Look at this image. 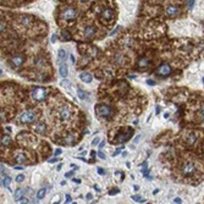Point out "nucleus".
I'll return each instance as SVG.
<instances>
[{"label":"nucleus","instance_id":"f257e3e1","mask_svg":"<svg viewBox=\"0 0 204 204\" xmlns=\"http://www.w3.org/2000/svg\"><path fill=\"white\" fill-rule=\"evenodd\" d=\"M95 112L97 115L100 118H110L114 114V109L110 105H105V104H98L95 105Z\"/></svg>","mask_w":204,"mask_h":204},{"label":"nucleus","instance_id":"f03ea898","mask_svg":"<svg viewBox=\"0 0 204 204\" xmlns=\"http://www.w3.org/2000/svg\"><path fill=\"white\" fill-rule=\"evenodd\" d=\"M31 95L35 101H44L48 98V92L42 87H37V88L32 89Z\"/></svg>","mask_w":204,"mask_h":204},{"label":"nucleus","instance_id":"7ed1b4c3","mask_svg":"<svg viewBox=\"0 0 204 204\" xmlns=\"http://www.w3.org/2000/svg\"><path fill=\"white\" fill-rule=\"evenodd\" d=\"M21 122L22 123H31V122H34L37 120V112L34 110H26L24 111L21 118H20Z\"/></svg>","mask_w":204,"mask_h":204},{"label":"nucleus","instance_id":"20e7f679","mask_svg":"<svg viewBox=\"0 0 204 204\" xmlns=\"http://www.w3.org/2000/svg\"><path fill=\"white\" fill-rule=\"evenodd\" d=\"M76 16H77V11H76L73 7H67L62 11L61 14V18L65 20V21H71V20H75Z\"/></svg>","mask_w":204,"mask_h":204},{"label":"nucleus","instance_id":"39448f33","mask_svg":"<svg viewBox=\"0 0 204 204\" xmlns=\"http://www.w3.org/2000/svg\"><path fill=\"white\" fill-rule=\"evenodd\" d=\"M194 171H196V166H194V164L191 163V161L185 163V165L182 166V175L183 176H192L194 174Z\"/></svg>","mask_w":204,"mask_h":204},{"label":"nucleus","instance_id":"423d86ee","mask_svg":"<svg viewBox=\"0 0 204 204\" xmlns=\"http://www.w3.org/2000/svg\"><path fill=\"white\" fill-rule=\"evenodd\" d=\"M155 73L159 76L166 77V76H169L171 73V67H170V65H168V64H161V65H159V67L155 70Z\"/></svg>","mask_w":204,"mask_h":204},{"label":"nucleus","instance_id":"0eeeda50","mask_svg":"<svg viewBox=\"0 0 204 204\" xmlns=\"http://www.w3.org/2000/svg\"><path fill=\"white\" fill-rule=\"evenodd\" d=\"M165 12H166V15L169 17H175L180 14V7L176 6V5H169V6H166V9H165Z\"/></svg>","mask_w":204,"mask_h":204},{"label":"nucleus","instance_id":"6e6552de","mask_svg":"<svg viewBox=\"0 0 204 204\" xmlns=\"http://www.w3.org/2000/svg\"><path fill=\"white\" fill-rule=\"evenodd\" d=\"M133 135V131H132V129H130L129 130V133H126V135H119L116 138H115V141L118 142V143H123V142H126V141H129L130 139V137Z\"/></svg>","mask_w":204,"mask_h":204},{"label":"nucleus","instance_id":"1a4fd4ad","mask_svg":"<svg viewBox=\"0 0 204 204\" xmlns=\"http://www.w3.org/2000/svg\"><path fill=\"white\" fill-rule=\"evenodd\" d=\"M11 62H12V65H14L15 67H20V66L23 65L24 58L22 55H14V56H12V59H11Z\"/></svg>","mask_w":204,"mask_h":204},{"label":"nucleus","instance_id":"9d476101","mask_svg":"<svg viewBox=\"0 0 204 204\" xmlns=\"http://www.w3.org/2000/svg\"><path fill=\"white\" fill-rule=\"evenodd\" d=\"M80 78H81V81H83L84 83H91V82L93 81L92 75L89 73V72H82V73H80Z\"/></svg>","mask_w":204,"mask_h":204},{"label":"nucleus","instance_id":"9b49d317","mask_svg":"<svg viewBox=\"0 0 204 204\" xmlns=\"http://www.w3.org/2000/svg\"><path fill=\"white\" fill-rule=\"evenodd\" d=\"M60 116H61L62 120H69V119H70L71 112H70V110H69L67 106L61 108V110H60Z\"/></svg>","mask_w":204,"mask_h":204},{"label":"nucleus","instance_id":"f8f14e48","mask_svg":"<svg viewBox=\"0 0 204 204\" xmlns=\"http://www.w3.org/2000/svg\"><path fill=\"white\" fill-rule=\"evenodd\" d=\"M59 72L61 75V77H65V78L67 77V75H69V66L66 65V62H64V64H61V65H60Z\"/></svg>","mask_w":204,"mask_h":204},{"label":"nucleus","instance_id":"ddd939ff","mask_svg":"<svg viewBox=\"0 0 204 204\" xmlns=\"http://www.w3.org/2000/svg\"><path fill=\"white\" fill-rule=\"evenodd\" d=\"M101 16H103V18L105 20H111L114 17V10L112 9H106L103 11V14H101Z\"/></svg>","mask_w":204,"mask_h":204},{"label":"nucleus","instance_id":"4468645a","mask_svg":"<svg viewBox=\"0 0 204 204\" xmlns=\"http://www.w3.org/2000/svg\"><path fill=\"white\" fill-rule=\"evenodd\" d=\"M94 34H95V28H94L93 26H87V27L84 28V35H86V37L91 38V37H93Z\"/></svg>","mask_w":204,"mask_h":204},{"label":"nucleus","instance_id":"2eb2a0df","mask_svg":"<svg viewBox=\"0 0 204 204\" xmlns=\"http://www.w3.org/2000/svg\"><path fill=\"white\" fill-rule=\"evenodd\" d=\"M45 131H47V126H45V123H44V122H41V123H38V125L35 126V132H37V133L44 135V133H45Z\"/></svg>","mask_w":204,"mask_h":204},{"label":"nucleus","instance_id":"dca6fc26","mask_svg":"<svg viewBox=\"0 0 204 204\" xmlns=\"http://www.w3.org/2000/svg\"><path fill=\"white\" fill-rule=\"evenodd\" d=\"M23 194H24L23 189H22V188H17V189L15 191V193H14V199H15L16 202H18V200L23 197Z\"/></svg>","mask_w":204,"mask_h":204},{"label":"nucleus","instance_id":"f3484780","mask_svg":"<svg viewBox=\"0 0 204 204\" xmlns=\"http://www.w3.org/2000/svg\"><path fill=\"white\" fill-rule=\"evenodd\" d=\"M149 64L150 62H149V60L147 58H141V59H139V61H138V66L139 67H147Z\"/></svg>","mask_w":204,"mask_h":204},{"label":"nucleus","instance_id":"a211bd4d","mask_svg":"<svg viewBox=\"0 0 204 204\" xmlns=\"http://www.w3.org/2000/svg\"><path fill=\"white\" fill-rule=\"evenodd\" d=\"M75 142V136L73 135H69L67 137H65V139H64V143L62 144H67V146H70V144H72Z\"/></svg>","mask_w":204,"mask_h":204},{"label":"nucleus","instance_id":"6ab92c4d","mask_svg":"<svg viewBox=\"0 0 204 204\" xmlns=\"http://www.w3.org/2000/svg\"><path fill=\"white\" fill-rule=\"evenodd\" d=\"M16 161L20 163V164H24L26 163V155L23 154V153H18L16 155Z\"/></svg>","mask_w":204,"mask_h":204},{"label":"nucleus","instance_id":"aec40b11","mask_svg":"<svg viewBox=\"0 0 204 204\" xmlns=\"http://www.w3.org/2000/svg\"><path fill=\"white\" fill-rule=\"evenodd\" d=\"M64 59H66V52L64 49H60L58 52V62H60Z\"/></svg>","mask_w":204,"mask_h":204},{"label":"nucleus","instance_id":"412c9836","mask_svg":"<svg viewBox=\"0 0 204 204\" xmlns=\"http://www.w3.org/2000/svg\"><path fill=\"white\" fill-rule=\"evenodd\" d=\"M77 94H78V98H80L81 100L88 99V95H87V93H86L84 91H82L81 88H78V89H77Z\"/></svg>","mask_w":204,"mask_h":204},{"label":"nucleus","instance_id":"4be33fe9","mask_svg":"<svg viewBox=\"0 0 204 204\" xmlns=\"http://www.w3.org/2000/svg\"><path fill=\"white\" fill-rule=\"evenodd\" d=\"M1 144L3 146H10V143H11V138H10V136H3V138H1Z\"/></svg>","mask_w":204,"mask_h":204},{"label":"nucleus","instance_id":"5701e85b","mask_svg":"<svg viewBox=\"0 0 204 204\" xmlns=\"http://www.w3.org/2000/svg\"><path fill=\"white\" fill-rule=\"evenodd\" d=\"M3 182H4V186L10 191L11 192V188H10V183H11V177L10 176H6V177H4V180H3Z\"/></svg>","mask_w":204,"mask_h":204},{"label":"nucleus","instance_id":"b1692460","mask_svg":"<svg viewBox=\"0 0 204 204\" xmlns=\"http://www.w3.org/2000/svg\"><path fill=\"white\" fill-rule=\"evenodd\" d=\"M45 193H47V189L45 188H42L37 192V199H43L45 197Z\"/></svg>","mask_w":204,"mask_h":204},{"label":"nucleus","instance_id":"393cba45","mask_svg":"<svg viewBox=\"0 0 204 204\" xmlns=\"http://www.w3.org/2000/svg\"><path fill=\"white\" fill-rule=\"evenodd\" d=\"M21 23L23 24V26H28V24L31 23V17H30V16H22Z\"/></svg>","mask_w":204,"mask_h":204},{"label":"nucleus","instance_id":"a878e982","mask_svg":"<svg viewBox=\"0 0 204 204\" xmlns=\"http://www.w3.org/2000/svg\"><path fill=\"white\" fill-rule=\"evenodd\" d=\"M61 34H62V38H64V41H66V42H69L70 39H71V34L67 32V31H62L61 32Z\"/></svg>","mask_w":204,"mask_h":204},{"label":"nucleus","instance_id":"bb28decb","mask_svg":"<svg viewBox=\"0 0 204 204\" xmlns=\"http://www.w3.org/2000/svg\"><path fill=\"white\" fill-rule=\"evenodd\" d=\"M194 142H196V135L194 133H191L189 137L187 138V143L188 144H193Z\"/></svg>","mask_w":204,"mask_h":204},{"label":"nucleus","instance_id":"cd10ccee","mask_svg":"<svg viewBox=\"0 0 204 204\" xmlns=\"http://www.w3.org/2000/svg\"><path fill=\"white\" fill-rule=\"evenodd\" d=\"M60 84L62 86V87H65V88H70V81L69 80H62L61 82H60Z\"/></svg>","mask_w":204,"mask_h":204},{"label":"nucleus","instance_id":"c85d7f7f","mask_svg":"<svg viewBox=\"0 0 204 204\" xmlns=\"http://www.w3.org/2000/svg\"><path fill=\"white\" fill-rule=\"evenodd\" d=\"M194 0H187V6H188V9L189 10H192L193 7H194Z\"/></svg>","mask_w":204,"mask_h":204},{"label":"nucleus","instance_id":"c756f323","mask_svg":"<svg viewBox=\"0 0 204 204\" xmlns=\"http://www.w3.org/2000/svg\"><path fill=\"white\" fill-rule=\"evenodd\" d=\"M24 181V175H17L16 176V182H23Z\"/></svg>","mask_w":204,"mask_h":204},{"label":"nucleus","instance_id":"7c9ffc66","mask_svg":"<svg viewBox=\"0 0 204 204\" xmlns=\"http://www.w3.org/2000/svg\"><path fill=\"white\" fill-rule=\"evenodd\" d=\"M119 192H120L119 188H114V189H111L110 192H109V194H110V196H114V194H118Z\"/></svg>","mask_w":204,"mask_h":204},{"label":"nucleus","instance_id":"2f4dec72","mask_svg":"<svg viewBox=\"0 0 204 204\" xmlns=\"http://www.w3.org/2000/svg\"><path fill=\"white\" fill-rule=\"evenodd\" d=\"M97 155L100 158V159H105L106 157H105V154H104V153L103 152H101V150H99V152H97Z\"/></svg>","mask_w":204,"mask_h":204},{"label":"nucleus","instance_id":"473e14b6","mask_svg":"<svg viewBox=\"0 0 204 204\" xmlns=\"http://www.w3.org/2000/svg\"><path fill=\"white\" fill-rule=\"evenodd\" d=\"M141 138H142V136H141V135H138V136H136V137L133 138V143H135V144H137V143H138L139 141H141Z\"/></svg>","mask_w":204,"mask_h":204},{"label":"nucleus","instance_id":"72a5a7b5","mask_svg":"<svg viewBox=\"0 0 204 204\" xmlns=\"http://www.w3.org/2000/svg\"><path fill=\"white\" fill-rule=\"evenodd\" d=\"M121 150H122V148H118L115 152L112 153V157H118V155L120 154V153H121Z\"/></svg>","mask_w":204,"mask_h":204},{"label":"nucleus","instance_id":"f704fd0d","mask_svg":"<svg viewBox=\"0 0 204 204\" xmlns=\"http://www.w3.org/2000/svg\"><path fill=\"white\" fill-rule=\"evenodd\" d=\"M104 146H105V141H99V143H98V147H99V149H100V150L104 148Z\"/></svg>","mask_w":204,"mask_h":204},{"label":"nucleus","instance_id":"c9c22d12","mask_svg":"<svg viewBox=\"0 0 204 204\" xmlns=\"http://www.w3.org/2000/svg\"><path fill=\"white\" fill-rule=\"evenodd\" d=\"M99 141H100V138H99V137H95L93 141H92V146H97V144L99 143Z\"/></svg>","mask_w":204,"mask_h":204},{"label":"nucleus","instance_id":"e433bc0d","mask_svg":"<svg viewBox=\"0 0 204 204\" xmlns=\"http://www.w3.org/2000/svg\"><path fill=\"white\" fill-rule=\"evenodd\" d=\"M131 199H132V200H135V202H138L139 199H141V197H139L138 194H135V196L132 194V196H131Z\"/></svg>","mask_w":204,"mask_h":204},{"label":"nucleus","instance_id":"4c0bfd02","mask_svg":"<svg viewBox=\"0 0 204 204\" xmlns=\"http://www.w3.org/2000/svg\"><path fill=\"white\" fill-rule=\"evenodd\" d=\"M73 175H75V171H69V172L65 174V177H66V178H70V177H72Z\"/></svg>","mask_w":204,"mask_h":204},{"label":"nucleus","instance_id":"58836bf2","mask_svg":"<svg viewBox=\"0 0 204 204\" xmlns=\"http://www.w3.org/2000/svg\"><path fill=\"white\" fill-rule=\"evenodd\" d=\"M61 153H62V150H61L60 148H58V149L55 150V153H54V155H55V157H59V155L61 154Z\"/></svg>","mask_w":204,"mask_h":204},{"label":"nucleus","instance_id":"ea45409f","mask_svg":"<svg viewBox=\"0 0 204 204\" xmlns=\"http://www.w3.org/2000/svg\"><path fill=\"white\" fill-rule=\"evenodd\" d=\"M146 83L149 84V86H154V84H155V81H153V80H147Z\"/></svg>","mask_w":204,"mask_h":204},{"label":"nucleus","instance_id":"a19ab883","mask_svg":"<svg viewBox=\"0 0 204 204\" xmlns=\"http://www.w3.org/2000/svg\"><path fill=\"white\" fill-rule=\"evenodd\" d=\"M50 41H52V43H55V42L58 41V35H56V34H53V35H52V39H50Z\"/></svg>","mask_w":204,"mask_h":204},{"label":"nucleus","instance_id":"79ce46f5","mask_svg":"<svg viewBox=\"0 0 204 204\" xmlns=\"http://www.w3.org/2000/svg\"><path fill=\"white\" fill-rule=\"evenodd\" d=\"M58 160H59V159H58V158L55 157V158H52V159H49V160H48V163H50V164H53V163H56Z\"/></svg>","mask_w":204,"mask_h":204},{"label":"nucleus","instance_id":"37998d69","mask_svg":"<svg viewBox=\"0 0 204 204\" xmlns=\"http://www.w3.org/2000/svg\"><path fill=\"white\" fill-rule=\"evenodd\" d=\"M98 174H99V175H104V174H105V170L101 169V168H98Z\"/></svg>","mask_w":204,"mask_h":204},{"label":"nucleus","instance_id":"c03bdc74","mask_svg":"<svg viewBox=\"0 0 204 204\" xmlns=\"http://www.w3.org/2000/svg\"><path fill=\"white\" fill-rule=\"evenodd\" d=\"M174 203L180 204V203H182V199H181V198H175V199H174Z\"/></svg>","mask_w":204,"mask_h":204},{"label":"nucleus","instance_id":"a18cd8bd","mask_svg":"<svg viewBox=\"0 0 204 204\" xmlns=\"http://www.w3.org/2000/svg\"><path fill=\"white\" fill-rule=\"evenodd\" d=\"M66 203H72V199H71L70 194H66Z\"/></svg>","mask_w":204,"mask_h":204},{"label":"nucleus","instance_id":"49530a36","mask_svg":"<svg viewBox=\"0 0 204 204\" xmlns=\"http://www.w3.org/2000/svg\"><path fill=\"white\" fill-rule=\"evenodd\" d=\"M119 30H120V27H116V28H115V30H114V31H112V32H111V33H110V35H114V34H115V33H116V32H118V31H119Z\"/></svg>","mask_w":204,"mask_h":204},{"label":"nucleus","instance_id":"de8ad7c7","mask_svg":"<svg viewBox=\"0 0 204 204\" xmlns=\"http://www.w3.org/2000/svg\"><path fill=\"white\" fill-rule=\"evenodd\" d=\"M18 202H20V203H28V199H27V198H26V199H24V198H21Z\"/></svg>","mask_w":204,"mask_h":204},{"label":"nucleus","instance_id":"09e8293b","mask_svg":"<svg viewBox=\"0 0 204 204\" xmlns=\"http://www.w3.org/2000/svg\"><path fill=\"white\" fill-rule=\"evenodd\" d=\"M73 182L77 183V185H80L81 183V180H80V178H73Z\"/></svg>","mask_w":204,"mask_h":204},{"label":"nucleus","instance_id":"8fccbe9b","mask_svg":"<svg viewBox=\"0 0 204 204\" xmlns=\"http://www.w3.org/2000/svg\"><path fill=\"white\" fill-rule=\"evenodd\" d=\"M4 28H5V24L0 22V32H3V30H4Z\"/></svg>","mask_w":204,"mask_h":204},{"label":"nucleus","instance_id":"3c124183","mask_svg":"<svg viewBox=\"0 0 204 204\" xmlns=\"http://www.w3.org/2000/svg\"><path fill=\"white\" fill-rule=\"evenodd\" d=\"M59 199H60V197H59V196H56L55 198H53V202H54V203H59Z\"/></svg>","mask_w":204,"mask_h":204},{"label":"nucleus","instance_id":"603ef678","mask_svg":"<svg viewBox=\"0 0 204 204\" xmlns=\"http://www.w3.org/2000/svg\"><path fill=\"white\" fill-rule=\"evenodd\" d=\"M92 198H93V196H92V193H88V194H87V199H89V200H91Z\"/></svg>","mask_w":204,"mask_h":204},{"label":"nucleus","instance_id":"864d4df0","mask_svg":"<svg viewBox=\"0 0 204 204\" xmlns=\"http://www.w3.org/2000/svg\"><path fill=\"white\" fill-rule=\"evenodd\" d=\"M97 155V152H94V150H91V157H95Z\"/></svg>","mask_w":204,"mask_h":204},{"label":"nucleus","instance_id":"5fc2aeb1","mask_svg":"<svg viewBox=\"0 0 204 204\" xmlns=\"http://www.w3.org/2000/svg\"><path fill=\"white\" fill-rule=\"evenodd\" d=\"M70 59H71L72 62H75V56H73V55H70Z\"/></svg>","mask_w":204,"mask_h":204},{"label":"nucleus","instance_id":"6e6d98bb","mask_svg":"<svg viewBox=\"0 0 204 204\" xmlns=\"http://www.w3.org/2000/svg\"><path fill=\"white\" fill-rule=\"evenodd\" d=\"M127 154H129L127 152H123V153H122V157H127Z\"/></svg>","mask_w":204,"mask_h":204},{"label":"nucleus","instance_id":"4d7b16f0","mask_svg":"<svg viewBox=\"0 0 204 204\" xmlns=\"http://www.w3.org/2000/svg\"><path fill=\"white\" fill-rule=\"evenodd\" d=\"M16 170H22V166H15Z\"/></svg>","mask_w":204,"mask_h":204},{"label":"nucleus","instance_id":"13d9d810","mask_svg":"<svg viewBox=\"0 0 204 204\" xmlns=\"http://www.w3.org/2000/svg\"><path fill=\"white\" fill-rule=\"evenodd\" d=\"M159 192V189H154V192H153V194H157Z\"/></svg>","mask_w":204,"mask_h":204},{"label":"nucleus","instance_id":"bf43d9fd","mask_svg":"<svg viewBox=\"0 0 204 204\" xmlns=\"http://www.w3.org/2000/svg\"><path fill=\"white\" fill-rule=\"evenodd\" d=\"M94 188H95V191H98V192H100V188H99V187H98V186H95V187H94Z\"/></svg>","mask_w":204,"mask_h":204},{"label":"nucleus","instance_id":"052dcab7","mask_svg":"<svg viewBox=\"0 0 204 204\" xmlns=\"http://www.w3.org/2000/svg\"><path fill=\"white\" fill-rule=\"evenodd\" d=\"M157 112H158V114L160 112V108H159V106H157Z\"/></svg>","mask_w":204,"mask_h":204},{"label":"nucleus","instance_id":"680f3d73","mask_svg":"<svg viewBox=\"0 0 204 204\" xmlns=\"http://www.w3.org/2000/svg\"><path fill=\"white\" fill-rule=\"evenodd\" d=\"M80 1H82V3H87L88 0H80Z\"/></svg>","mask_w":204,"mask_h":204},{"label":"nucleus","instance_id":"e2e57ef3","mask_svg":"<svg viewBox=\"0 0 204 204\" xmlns=\"http://www.w3.org/2000/svg\"><path fill=\"white\" fill-rule=\"evenodd\" d=\"M1 73H3V71H1V70H0V75H1Z\"/></svg>","mask_w":204,"mask_h":204},{"label":"nucleus","instance_id":"0e129e2a","mask_svg":"<svg viewBox=\"0 0 204 204\" xmlns=\"http://www.w3.org/2000/svg\"><path fill=\"white\" fill-rule=\"evenodd\" d=\"M4 1H9V0H4Z\"/></svg>","mask_w":204,"mask_h":204},{"label":"nucleus","instance_id":"69168bd1","mask_svg":"<svg viewBox=\"0 0 204 204\" xmlns=\"http://www.w3.org/2000/svg\"><path fill=\"white\" fill-rule=\"evenodd\" d=\"M183 1H186V0H183Z\"/></svg>","mask_w":204,"mask_h":204}]
</instances>
